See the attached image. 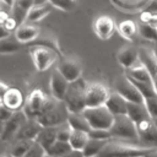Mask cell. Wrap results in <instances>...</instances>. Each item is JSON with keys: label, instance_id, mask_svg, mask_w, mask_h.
<instances>
[{"label": "cell", "instance_id": "obj_1", "mask_svg": "<svg viewBox=\"0 0 157 157\" xmlns=\"http://www.w3.org/2000/svg\"><path fill=\"white\" fill-rule=\"evenodd\" d=\"M69 110L63 101L49 97L42 114L36 119L43 128H59L66 124Z\"/></svg>", "mask_w": 157, "mask_h": 157}, {"label": "cell", "instance_id": "obj_2", "mask_svg": "<svg viewBox=\"0 0 157 157\" xmlns=\"http://www.w3.org/2000/svg\"><path fill=\"white\" fill-rule=\"evenodd\" d=\"M157 147H147L142 145H131L121 141L109 140L97 157H145Z\"/></svg>", "mask_w": 157, "mask_h": 157}, {"label": "cell", "instance_id": "obj_3", "mask_svg": "<svg viewBox=\"0 0 157 157\" xmlns=\"http://www.w3.org/2000/svg\"><path fill=\"white\" fill-rule=\"evenodd\" d=\"M88 83L80 77L75 82H71L69 90L64 97V103L69 110V113H82L86 109L85 103V92Z\"/></svg>", "mask_w": 157, "mask_h": 157}, {"label": "cell", "instance_id": "obj_4", "mask_svg": "<svg viewBox=\"0 0 157 157\" xmlns=\"http://www.w3.org/2000/svg\"><path fill=\"white\" fill-rule=\"evenodd\" d=\"M83 117L88 121L91 129H103L109 130L113 125L114 115L107 109L105 105L96 108H86L82 112Z\"/></svg>", "mask_w": 157, "mask_h": 157}, {"label": "cell", "instance_id": "obj_5", "mask_svg": "<svg viewBox=\"0 0 157 157\" xmlns=\"http://www.w3.org/2000/svg\"><path fill=\"white\" fill-rule=\"evenodd\" d=\"M29 55H31L32 63H33L37 71H47L59 59L58 53H55L50 48L42 47V45L31 47L29 48Z\"/></svg>", "mask_w": 157, "mask_h": 157}, {"label": "cell", "instance_id": "obj_6", "mask_svg": "<svg viewBox=\"0 0 157 157\" xmlns=\"http://www.w3.org/2000/svg\"><path fill=\"white\" fill-rule=\"evenodd\" d=\"M48 99H49V97L42 90H39V88L33 90L27 96V98L25 101V105L22 108V112L25 113L27 119H37L42 114Z\"/></svg>", "mask_w": 157, "mask_h": 157}, {"label": "cell", "instance_id": "obj_7", "mask_svg": "<svg viewBox=\"0 0 157 157\" xmlns=\"http://www.w3.org/2000/svg\"><path fill=\"white\" fill-rule=\"evenodd\" d=\"M112 137L119 139H139L137 129L135 123L128 115L114 117L113 125L109 129Z\"/></svg>", "mask_w": 157, "mask_h": 157}, {"label": "cell", "instance_id": "obj_8", "mask_svg": "<svg viewBox=\"0 0 157 157\" xmlns=\"http://www.w3.org/2000/svg\"><path fill=\"white\" fill-rule=\"evenodd\" d=\"M109 94H110V92L108 91V88L104 85H102L99 82L90 83L85 92L86 108H96V107L104 105Z\"/></svg>", "mask_w": 157, "mask_h": 157}, {"label": "cell", "instance_id": "obj_9", "mask_svg": "<svg viewBox=\"0 0 157 157\" xmlns=\"http://www.w3.org/2000/svg\"><path fill=\"white\" fill-rule=\"evenodd\" d=\"M114 92L119 93L128 103H144V97L139 90L125 76H119L114 82Z\"/></svg>", "mask_w": 157, "mask_h": 157}, {"label": "cell", "instance_id": "obj_10", "mask_svg": "<svg viewBox=\"0 0 157 157\" xmlns=\"http://www.w3.org/2000/svg\"><path fill=\"white\" fill-rule=\"evenodd\" d=\"M56 70L71 83L78 80L82 75V65L81 63L72 56H63L58 64Z\"/></svg>", "mask_w": 157, "mask_h": 157}, {"label": "cell", "instance_id": "obj_11", "mask_svg": "<svg viewBox=\"0 0 157 157\" xmlns=\"http://www.w3.org/2000/svg\"><path fill=\"white\" fill-rule=\"evenodd\" d=\"M26 120H27V117L25 115V113L22 110L15 112L12 114V117L7 121L4 123V128H2V131L0 134L1 140L2 141H9L11 139H15L20 128L23 125V123Z\"/></svg>", "mask_w": 157, "mask_h": 157}, {"label": "cell", "instance_id": "obj_12", "mask_svg": "<svg viewBox=\"0 0 157 157\" xmlns=\"http://www.w3.org/2000/svg\"><path fill=\"white\" fill-rule=\"evenodd\" d=\"M117 27L114 23V20L109 16H99L93 22V31L96 36L102 40H108L115 32Z\"/></svg>", "mask_w": 157, "mask_h": 157}, {"label": "cell", "instance_id": "obj_13", "mask_svg": "<svg viewBox=\"0 0 157 157\" xmlns=\"http://www.w3.org/2000/svg\"><path fill=\"white\" fill-rule=\"evenodd\" d=\"M50 92H52V97L58 99V101H64V97L69 90L70 82L58 71L54 70L52 76H50Z\"/></svg>", "mask_w": 157, "mask_h": 157}, {"label": "cell", "instance_id": "obj_14", "mask_svg": "<svg viewBox=\"0 0 157 157\" xmlns=\"http://www.w3.org/2000/svg\"><path fill=\"white\" fill-rule=\"evenodd\" d=\"M33 5L34 0H13L11 6V18L13 20L16 28L26 22L27 15Z\"/></svg>", "mask_w": 157, "mask_h": 157}, {"label": "cell", "instance_id": "obj_15", "mask_svg": "<svg viewBox=\"0 0 157 157\" xmlns=\"http://www.w3.org/2000/svg\"><path fill=\"white\" fill-rule=\"evenodd\" d=\"M139 59L146 66L150 72L152 85L157 93V59L152 53V49L148 48H139Z\"/></svg>", "mask_w": 157, "mask_h": 157}, {"label": "cell", "instance_id": "obj_16", "mask_svg": "<svg viewBox=\"0 0 157 157\" xmlns=\"http://www.w3.org/2000/svg\"><path fill=\"white\" fill-rule=\"evenodd\" d=\"M117 60L125 70H128V69L135 66L137 61H140L139 49L132 45H125V47L120 48L119 52L117 53Z\"/></svg>", "mask_w": 157, "mask_h": 157}, {"label": "cell", "instance_id": "obj_17", "mask_svg": "<svg viewBox=\"0 0 157 157\" xmlns=\"http://www.w3.org/2000/svg\"><path fill=\"white\" fill-rule=\"evenodd\" d=\"M42 129H43V126L36 119H27L23 123V125L20 128L18 132L16 134L15 140L16 141H21V140L34 141Z\"/></svg>", "mask_w": 157, "mask_h": 157}, {"label": "cell", "instance_id": "obj_18", "mask_svg": "<svg viewBox=\"0 0 157 157\" xmlns=\"http://www.w3.org/2000/svg\"><path fill=\"white\" fill-rule=\"evenodd\" d=\"M40 34V29L37 26L33 25H28V23H22L21 26H18L15 29V34L13 37L22 43L23 45H28L31 44L38 36Z\"/></svg>", "mask_w": 157, "mask_h": 157}, {"label": "cell", "instance_id": "obj_19", "mask_svg": "<svg viewBox=\"0 0 157 157\" xmlns=\"http://www.w3.org/2000/svg\"><path fill=\"white\" fill-rule=\"evenodd\" d=\"M25 101L26 99L23 97V93L18 88L9 87V90L5 93L2 104L12 112H18V110H22V108L25 105Z\"/></svg>", "mask_w": 157, "mask_h": 157}, {"label": "cell", "instance_id": "obj_20", "mask_svg": "<svg viewBox=\"0 0 157 157\" xmlns=\"http://www.w3.org/2000/svg\"><path fill=\"white\" fill-rule=\"evenodd\" d=\"M107 109L114 115H126L128 112V102L117 92H112L104 104Z\"/></svg>", "mask_w": 157, "mask_h": 157}, {"label": "cell", "instance_id": "obj_21", "mask_svg": "<svg viewBox=\"0 0 157 157\" xmlns=\"http://www.w3.org/2000/svg\"><path fill=\"white\" fill-rule=\"evenodd\" d=\"M58 129L59 128H43L38 134V136L36 137L34 142L39 145L44 151H47L56 141Z\"/></svg>", "mask_w": 157, "mask_h": 157}, {"label": "cell", "instance_id": "obj_22", "mask_svg": "<svg viewBox=\"0 0 157 157\" xmlns=\"http://www.w3.org/2000/svg\"><path fill=\"white\" fill-rule=\"evenodd\" d=\"M125 76L129 77L130 80H134V81L152 83L150 72H148V70L146 69V66H145L141 61H139L137 65H135V66L128 69V70L125 71Z\"/></svg>", "mask_w": 157, "mask_h": 157}, {"label": "cell", "instance_id": "obj_23", "mask_svg": "<svg viewBox=\"0 0 157 157\" xmlns=\"http://www.w3.org/2000/svg\"><path fill=\"white\" fill-rule=\"evenodd\" d=\"M126 115L135 123V125L146 119H151L144 103H128Z\"/></svg>", "mask_w": 157, "mask_h": 157}, {"label": "cell", "instance_id": "obj_24", "mask_svg": "<svg viewBox=\"0 0 157 157\" xmlns=\"http://www.w3.org/2000/svg\"><path fill=\"white\" fill-rule=\"evenodd\" d=\"M53 6L49 4V2H45V4H34L32 6V9L29 10L28 15H27V18H26V22H29V23H34V22H39L40 20H43L47 15L50 13Z\"/></svg>", "mask_w": 157, "mask_h": 157}, {"label": "cell", "instance_id": "obj_25", "mask_svg": "<svg viewBox=\"0 0 157 157\" xmlns=\"http://www.w3.org/2000/svg\"><path fill=\"white\" fill-rule=\"evenodd\" d=\"M66 124L71 130H77L83 132H90L91 130V126L82 113H70Z\"/></svg>", "mask_w": 157, "mask_h": 157}, {"label": "cell", "instance_id": "obj_26", "mask_svg": "<svg viewBox=\"0 0 157 157\" xmlns=\"http://www.w3.org/2000/svg\"><path fill=\"white\" fill-rule=\"evenodd\" d=\"M139 140L142 146L147 147H157V129L153 123L144 131L139 132Z\"/></svg>", "mask_w": 157, "mask_h": 157}, {"label": "cell", "instance_id": "obj_27", "mask_svg": "<svg viewBox=\"0 0 157 157\" xmlns=\"http://www.w3.org/2000/svg\"><path fill=\"white\" fill-rule=\"evenodd\" d=\"M117 31L126 40H132V38L137 33V25L131 20H125V21H121L118 25Z\"/></svg>", "mask_w": 157, "mask_h": 157}, {"label": "cell", "instance_id": "obj_28", "mask_svg": "<svg viewBox=\"0 0 157 157\" xmlns=\"http://www.w3.org/2000/svg\"><path fill=\"white\" fill-rule=\"evenodd\" d=\"M88 132H83V131H77V130H71V135H70V140L69 144L71 146L72 150L75 151H82L88 141Z\"/></svg>", "mask_w": 157, "mask_h": 157}, {"label": "cell", "instance_id": "obj_29", "mask_svg": "<svg viewBox=\"0 0 157 157\" xmlns=\"http://www.w3.org/2000/svg\"><path fill=\"white\" fill-rule=\"evenodd\" d=\"M25 45L20 43L15 37H7L0 40V54H13L20 52Z\"/></svg>", "mask_w": 157, "mask_h": 157}, {"label": "cell", "instance_id": "obj_30", "mask_svg": "<svg viewBox=\"0 0 157 157\" xmlns=\"http://www.w3.org/2000/svg\"><path fill=\"white\" fill-rule=\"evenodd\" d=\"M108 141H103V140H94V139H88L85 148L82 150V153L85 157H97L103 147L105 146Z\"/></svg>", "mask_w": 157, "mask_h": 157}, {"label": "cell", "instance_id": "obj_31", "mask_svg": "<svg viewBox=\"0 0 157 157\" xmlns=\"http://www.w3.org/2000/svg\"><path fill=\"white\" fill-rule=\"evenodd\" d=\"M28 45H31V47H34V45H42V47H47V48H50L52 50H54L55 53H58L59 54V56L61 55V52H60V47H59V44H58V40L54 38V37H52V36H48V34H45V36H38L31 44H28Z\"/></svg>", "mask_w": 157, "mask_h": 157}, {"label": "cell", "instance_id": "obj_32", "mask_svg": "<svg viewBox=\"0 0 157 157\" xmlns=\"http://www.w3.org/2000/svg\"><path fill=\"white\" fill-rule=\"evenodd\" d=\"M71 150H72V148H71V146H70L69 142H64V141L56 140V141L45 151V153L49 155L50 157H61V156L69 153Z\"/></svg>", "mask_w": 157, "mask_h": 157}, {"label": "cell", "instance_id": "obj_33", "mask_svg": "<svg viewBox=\"0 0 157 157\" xmlns=\"http://www.w3.org/2000/svg\"><path fill=\"white\" fill-rule=\"evenodd\" d=\"M34 141H29V140H21V141H16V144L12 146L11 148V155L13 157H23L29 148L33 146Z\"/></svg>", "mask_w": 157, "mask_h": 157}, {"label": "cell", "instance_id": "obj_34", "mask_svg": "<svg viewBox=\"0 0 157 157\" xmlns=\"http://www.w3.org/2000/svg\"><path fill=\"white\" fill-rule=\"evenodd\" d=\"M137 33L146 40H151L153 43L157 42V28L146 25V23H140L137 26Z\"/></svg>", "mask_w": 157, "mask_h": 157}, {"label": "cell", "instance_id": "obj_35", "mask_svg": "<svg viewBox=\"0 0 157 157\" xmlns=\"http://www.w3.org/2000/svg\"><path fill=\"white\" fill-rule=\"evenodd\" d=\"M128 78H129V77H128ZM129 80H130V78H129ZM130 81H131V83L139 90V92L142 94L144 99H145V98H150V97H155V96H157L156 90H155V87H153L152 83L139 82V81H134V80H130Z\"/></svg>", "mask_w": 157, "mask_h": 157}, {"label": "cell", "instance_id": "obj_36", "mask_svg": "<svg viewBox=\"0 0 157 157\" xmlns=\"http://www.w3.org/2000/svg\"><path fill=\"white\" fill-rule=\"evenodd\" d=\"M48 2L58 10L61 11H70L76 6L77 0H48Z\"/></svg>", "mask_w": 157, "mask_h": 157}, {"label": "cell", "instance_id": "obj_37", "mask_svg": "<svg viewBox=\"0 0 157 157\" xmlns=\"http://www.w3.org/2000/svg\"><path fill=\"white\" fill-rule=\"evenodd\" d=\"M88 137L94 140H103V141H109L110 139H113L110 131L103 129H91L88 132Z\"/></svg>", "mask_w": 157, "mask_h": 157}, {"label": "cell", "instance_id": "obj_38", "mask_svg": "<svg viewBox=\"0 0 157 157\" xmlns=\"http://www.w3.org/2000/svg\"><path fill=\"white\" fill-rule=\"evenodd\" d=\"M144 104L147 109V113L150 115L151 119L157 118V96L155 97H150V98H145L144 99Z\"/></svg>", "mask_w": 157, "mask_h": 157}, {"label": "cell", "instance_id": "obj_39", "mask_svg": "<svg viewBox=\"0 0 157 157\" xmlns=\"http://www.w3.org/2000/svg\"><path fill=\"white\" fill-rule=\"evenodd\" d=\"M70 135H71V129L69 128V125H67V124H65V126L61 125V126H59V129H58L56 140H59V141H64V142H69V140H70Z\"/></svg>", "mask_w": 157, "mask_h": 157}, {"label": "cell", "instance_id": "obj_40", "mask_svg": "<svg viewBox=\"0 0 157 157\" xmlns=\"http://www.w3.org/2000/svg\"><path fill=\"white\" fill-rule=\"evenodd\" d=\"M45 155V151L39 146L37 145L36 142L33 144V146L29 148V151L23 156V157H43Z\"/></svg>", "mask_w": 157, "mask_h": 157}, {"label": "cell", "instance_id": "obj_41", "mask_svg": "<svg viewBox=\"0 0 157 157\" xmlns=\"http://www.w3.org/2000/svg\"><path fill=\"white\" fill-rule=\"evenodd\" d=\"M15 112H12V110H10L9 108H6L4 104H0V120L2 121V123H5V121H7L11 117H12V114H13Z\"/></svg>", "mask_w": 157, "mask_h": 157}, {"label": "cell", "instance_id": "obj_42", "mask_svg": "<svg viewBox=\"0 0 157 157\" xmlns=\"http://www.w3.org/2000/svg\"><path fill=\"white\" fill-rule=\"evenodd\" d=\"M144 11L150 12V13H156L157 12V0H150Z\"/></svg>", "mask_w": 157, "mask_h": 157}, {"label": "cell", "instance_id": "obj_43", "mask_svg": "<svg viewBox=\"0 0 157 157\" xmlns=\"http://www.w3.org/2000/svg\"><path fill=\"white\" fill-rule=\"evenodd\" d=\"M9 90V86L6 85V83H4V82H1L0 81V104H2V102H4V97H5V93H6V91Z\"/></svg>", "mask_w": 157, "mask_h": 157}, {"label": "cell", "instance_id": "obj_44", "mask_svg": "<svg viewBox=\"0 0 157 157\" xmlns=\"http://www.w3.org/2000/svg\"><path fill=\"white\" fill-rule=\"evenodd\" d=\"M10 36H11V31H9L5 26L0 25V40L7 38V37H10Z\"/></svg>", "mask_w": 157, "mask_h": 157}, {"label": "cell", "instance_id": "obj_45", "mask_svg": "<svg viewBox=\"0 0 157 157\" xmlns=\"http://www.w3.org/2000/svg\"><path fill=\"white\" fill-rule=\"evenodd\" d=\"M61 157H85V156H83L82 151H75V150H71L69 153H66V155H64V156H61Z\"/></svg>", "mask_w": 157, "mask_h": 157}, {"label": "cell", "instance_id": "obj_46", "mask_svg": "<svg viewBox=\"0 0 157 157\" xmlns=\"http://www.w3.org/2000/svg\"><path fill=\"white\" fill-rule=\"evenodd\" d=\"M0 2H1L2 5H5V6L11 7V6H12V4H13V0H0Z\"/></svg>", "mask_w": 157, "mask_h": 157}, {"label": "cell", "instance_id": "obj_47", "mask_svg": "<svg viewBox=\"0 0 157 157\" xmlns=\"http://www.w3.org/2000/svg\"><path fill=\"white\" fill-rule=\"evenodd\" d=\"M145 157H157V148H155L153 151H151L150 153H147Z\"/></svg>", "mask_w": 157, "mask_h": 157}, {"label": "cell", "instance_id": "obj_48", "mask_svg": "<svg viewBox=\"0 0 157 157\" xmlns=\"http://www.w3.org/2000/svg\"><path fill=\"white\" fill-rule=\"evenodd\" d=\"M152 53H153V55H155L156 59H157V42L155 43V47H153V49H152Z\"/></svg>", "mask_w": 157, "mask_h": 157}, {"label": "cell", "instance_id": "obj_49", "mask_svg": "<svg viewBox=\"0 0 157 157\" xmlns=\"http://www.w3.org/2000/svg\"><path fill=\"white\" fill-rule=\"evenodd\" d=\"M45 2H48V0H34V4H45Z\"/></svg>", "mask_w": 157, "mask_h": 157}, {"label": "cell", "instance_id": "obj_50", "mask_svg": "<svg viewBox=\"0 0 157 157\" xmlns=\"http://www.w3.org/2000/svg\"><path fill=\"white\" fill-rule=\"evenodd\" d=\"M0 157H13L11 153H4V155H0Z\"/></svg>", "mask_w": 157, "mask_h": 157}, {"label": "cell", "instance_id": "obj_51", "mask_svg": "<svg viewBox=\"0 0 157 157\" xmlns=\"http://www.w3.org/2000/svg\"><path fill=\"white\" fill-rule=\"evenodd\" d=\"M152 123H153V125H155V126H156V129H157V118L152 119Z\"/></svg>", "mask_w": 157, "mask_h": 157}, {"label": "cell", "instance_id": "obj_52", "mask_svg": "<svg viewBox=\"0 0 157 157\" xmlns=\"http://www.w3.org/2000/svg\"><path fill=\"white\" fill-rule=\"evenodd\" d=\"M2 128H4V123L0 120V134H1V131H2Z\"/></svg>", "mask_w": 157, "mask_h": 157}, {"label": "cell", "instance_id": "obj_53", "mask_svg": "<svg viewBox=\"0 0 157 157\" xmlns=\"http://www.w3.org/2000/svg\"><path fill=\"white\" fill-rule=\"evenodd\" d=\"M43 157H50V156H49V155H47V153H45V155H44V156H43Z\"/></svg>", "mask_w": 157, "mask_h": 157}]
</instances>
